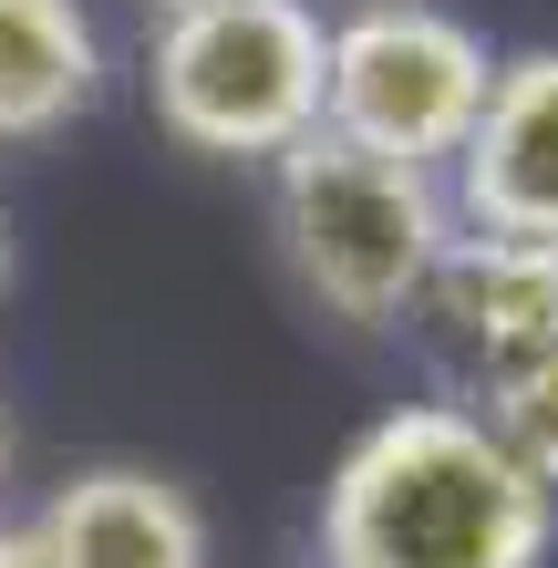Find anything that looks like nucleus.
<instances>
[{
	"label": "nucleus",
	"instance_id": "9b49d317",
	"mask_svg": "<svg viewBox=\"0 0 558 568\" xmlns=\"http://www.w3.org/2000/svg\"><path fill=\"white\" fill-rule=\"evenodd\" d=\"M0 290H11V217H0Z\"/></svg>",
	"mask_w": 558,
	"mask_h": 568
},
{
	"label": "nucleus",
	"instance_id": "7ed1b4c3",
	"mask_svg": "<svg viewBox=\"0 0 558 568\" xmlns=\"http://www.w3.org/2000/svg\"><path fill=\"white\" fill-rule=\"evenodd\" d=\"M321 52H332V21L311 0H196V11H155V42H145L155 124L186 155L280 165L301 135H321Z\"/></svg>",
	"mask_w": 558,
	"mask_h": 568
},
{
	"label": "nucleus",
	"instance_id": "39448f33",
	"mask_svg": "<svg viewBox=\"0 0 558 568\" xmlns=\"http://www.w3.org/2000/svg\"><path fill=\"white\" fill-rule=\"evenodd\" d=\"M445 196H455V227L558 248V42L497 52L486 114H476L466 155L445 165Z\"/></svg>",
	"mask_w": 558,
	"mask_h": 568
},
{
	"label": "nucleus",
	"instance_id": "20e7f679",
	"mask_svg": "<svg viewBox=\"0 0 558 568\" xmlns=\"http://www.w3.org/2000/svg\"><path fill=\"white\" fill-rule=\"evenodd\" d=\"M486 83H497V52L445 0H363L332 21V52H321V135L445 176L486 114Z\"/></svg>",
	"mask_w": 558,
	"mask_h": 568
},
{
	"label": "nucleus",
	"instance_id": "9d476101",
	"mask_svg": "<svg viewBox=\"0 0 558 568\" xmlns=\"http://www.w3.org/2000/svg\"><path fill=\"white\" fill-rule=\"evenodd\" d=\"M0 568H52V548H42L31 517H0Z\"/></svg>",
	"mask_w": 558,
	"mask_h": 568
},
{
	"label": "nucleus",
	"instance_id": "ddd939ff",
	"mask_svg": "<svg viewBox=\"0 0 558 568\" xmlns=\"http://www.w3.org/2000/svg\"><path fill=\"white\" fill-rule=\"evenodd\" d=\"M0 465H11V424H0Z\"/></svg>",
	"mask_w": 558,
	"mask_h": 568
},
{
	"label": "nucleus",
	"instance_id": "1a4fd4ad",
	"mask_svg": "<svg viewBox=\"0 0 558 568\" xmlns=\"http://www.w3.org/2000/svg\"><path fill=\"white\" fill-rule=\"evenodd\" d=\"M466 414L486 424V445H497L528 486H548V496H558V352L486 373V404H466Z\"/></svg>",
	"mask_w": 558,
	"mask_h": 568
},
{
	"label": "nucleus",
	"instance_id": "6e6552de",
	"mask_svg": "<svg viewBox=\"0 0 558 568\" xmlns=\"http://www.w3.org/2000/svg\"><path fill=\"white\" fill-rule=\"evenodd\" d=\"M104 93V31L83 0H0V145H42Z\"/></svg>",
	"mask_w": 558,
	"mask_h": 568
},
{
	"label": "nucleus",
	"instance_id": "f8f14e48",
	"mask_svg": "<svg viewBox=\"0 0 558 568\" xmlns=\"http://www.w3.org/2000/svg\"><path fill=\"white\" fill-rule=\"evenodd\" d=\"M155 11H196V0H155Z\"/></svg>",
	"mask_w": 558,
	"mask_h": 568
},
{
	"label": "nucleus",
	"instance_id": "f257e3e1",
	"mask_svg": "<svg viewBox=\"0 0 558 568\" xmlns=\"http://www.w3.org/2000/svg\"><path fill=\"white\" fill-rule=\"evenodd\" d=\"M321 568H548L558 496L486 445L466 404H393L321 486Z\"/></svg>",
	"mask_w": 558,
	"mask_h": 568
},
{
	"label": "nucleus",
	"instance_id": "f03ea898",
	"mask_svg": "<svg viewBox=\"0 0 558 568\" xmlns=\"http://www.w3.org/2000/svg\"><path fill=\"white\" fill-rule=\"evenodd\" d=\"M270 217H280L290 280L352 331H393L424 300V280H435V258L455 239L445 176L363 155L342 135H301L270 165Z\"/></svg>",
	"mask_w": 558,
	"mask_h": 568
},
{
	"label": "nucleus",
	"instance_id": "0eeeda50",
	"mask_svg": "<svg viewBox=\"0 0 558 568\" xmlns=\"http://www.w3.org/2000/svg\"><path fill=\"white\" fill-rule=\"evenodd\" d=\"M31 527H42L52 568H207L217 558L207 507L155 465H83L42 496Z\"/></svg>",
	"mask_w": 558,
	"mask_h": 568
},
{
	"label": "nucleus",
	"instance_id": "423d86ee",
	"mask_svg": "<svg viewBox=\"0 0 558 568\" xmlns=\"http://www.w3.org/2000/svg\"><path fill=\"white\" fill-rule=\"evenodd\" d=\"M414 311L435 321L476 373L538 362V352H558V248L548 239H486V227H455Z\"/></svg>",
	"mask_w": 558,
	"mask_h": 568
}]
</instances>
